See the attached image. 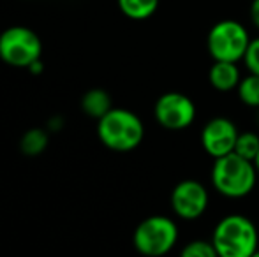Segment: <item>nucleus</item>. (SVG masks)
I'll list each match as a JSON object with an SVG mask.
<instances>
[{"label":"nucleus","mask_w":259,"mask_h":257,"mask_svg":"<svg viewBox=\"0 0 259 257\" xmlns=\"http://www.w3.org/2000/svg\"><path fill=\"white\" fill-rule=\"evenodd\" d=\"M257 175L252 161L231 151L224 157L215 159L211 166V185L224 197L240 199L254 190Z\"/></svg>","instance_id":"1"},{"label":"nucleus","mask_w":259,"mask_h":257,"mask_svg":"<svg viewBox=\"0 0 259 257\" xmlns=\"http://www.w3.org/2000/svg\"><path fill=\"white\" fill-rule=\"evenodd\" d=\"M211 243L221 257H252L259 247V233L252 220L233 213L217 222Z\"/></svg>","instance_id":"2"},{"label":"nucleus","mask_w":259,"mask_h":257,"mask_svg":"<svg viewBox=\"0 0 259 257\" xmlns=\"http://www.w3.org/2000/svg\"><path fill=\"white\" fill-rule=\"evenodd\" d=\"M97 136L113 151H131L141 144L145 125L136 113L122 108H111L97 120Z\"/></svg>","instance_id":"3"},{"label":"nucleus","mask_w":259,"mask_h":257,"mask_svg":"<svg viewBox=\"0 0 259 257\" xmlns=\"http://www.w3.org/2000/svg\"><path fill=\"white\" fill-rule=\"evenodd\" d=\"M178 241V226L166 215H152L141 220L134 229L133 243L140 254L160 257L173 250Z\"/></svg>","instance_id":"4"},{"label":"nucleus","mask_w":259,"mask_h":257,"mask_svg":"<svg viewBox=\"0 0 259 257\" xmlns=\"http://www.w3.org/2000/svg\"><path fill=\"white\" fill-rule=\"evenodd\" d=\"M249 42V32L240 21L221 20L208 32L206 48L213 60L240 62L243 60Z\"/></svg>","instance_id":"5"},{"label":"nucleus","mask_w":259,"mask_h":257,"mask_svg":"<svg viewBox=\"0 0 259 257\" xmlns=\"http://www.w3.org/2000/svg\"><path fill=\"white\" fill-rule=\"evenodd\" d=\"M42 42L27 27H11L0 34V60L13 67H30L41 60Z\"/></svg>","instance_id":"6"},{"label":"nucleus","mask_w":259,"mask_h":257,"mask_svg":"<svg viewBox=\"0 0 259 257\" xmlns=\"http://www.w3.org/2000/svg\"><path fill=\"white\" fill-rule=\"evenodd\" d=\"M154 117L160 127L167 130H184L196 120V104L191 97L180 92H166L155 100Z\"/></svg>","instance_id":"7"},{"label":"nucleus","mask_w":259,"mask_h":257,"mask_svg":"<svg viewBox=\"0 0 259 257\" xmlns=\"http://www.w3.org/2000/svg\"><path fill=\"white\" fill-rule=\"evenodd\" d=\"M208 190L198 180H184L171 192V208L182 220H198L208 208Z\"/></svg>","instance_id":"8"},{"label":"nucleus","mask_w":259,"mask_h":257,"mask_svg":"<svg viewBox=\"0 0 259 257\" xmlns=\"http://www.w3.org/2000/svg\"><path fill=\"white\" fill-rule=\"evenodd\" d=\"M238 129L229 118L215 117L208 120L201 130V146L210 157L219 159L235 151Z\"/></svg>","instance_id":"9"},{"label":"nucleus","mask_w":259,"mask_h":257,"mask_svg":"<svg viewBox=\"0 0 259 257\" xmlns=\"http://www.w3.org/2000/svg\"><path fill=\"white\" fill-rule=\"evenodd\" d=\"M238 62H226V60H215L208 71V81L211 88L217 92H231L236 90L242 81Z\"/></svg>","instance_id":"10"},{"label":"nucleus","mask_w":259,"mask_h":257,"mask_svg":"<svg viewBox=\"0 0 259 257\" xmlns=\"http://www.w3.org/2000/svg\"><path fill=\"white\" fill-rule=\"evenodd\" d=\"M81 110L85 111L87 117L99 120L111 110V97L103 88H92L83 95Z\"/></svg>","instance_id":"11"},{"label":"nucleus","mask_w":259,"mask_h":257,"mask_svg":"<svg viewBox=\"0 0 259 257\" xmlns=\"http://www.w3.org/2000/svg\"><path fill=\"white\" fill-rule=\"evenodd\" d=\"M159 2L160 0H116L123 16L134 21H143L154 16L159 9Z\"/></svg>","instance_id":"12"},{"label":"nucleus","mask_w":259,"mask_h":257,"mask_svg":"<svg viewBox=\"0 0 259 257\" xmlns=\"http://www.w3.org/2000/svg\"><path fill=\"white\" fill-rule=\"evenodd\" d=\"M48 146V134L45 132L42 129H30L23 134L20 141V148L25 155H39L46 150Z\"/></svg>","instance_id":"13"},{"label":"nucleus","mask_w":259,"mask_h":257,"mask_svg":"<svg viewBox=\"0 0 259 257\" xmlns=\"http://www.w3.org/2000/svg\"><path fill=\"white\" fill-rule=\"evenodd\" d=\"M238 99L249 108H259V74H252L242 78L238 88Z\"/></svg>","instance_id":"14"},{"label":"nucleus","mask_w":259,"mask_h":257,"mask_svg":"<svg viewBox=\"0 0 259 257\" xmlns=\"http://www.w3.org/2000/svg\"><path fill=\"white\" fill-rule=\"evenodd\" d=\"M235 151L254 162L259 151V136L256 132H240L238 137H236Z\"/></svg>","instance_id":"15"},{"label":"nucleus","mask_w":259,"mask_h":257,"mask_svg":"<svg viewBox=\"0 0 259 257\" xmlns=\"http://www.w3.org/2000/svg\"><path fill=\"white\" fill-rule=\"evenodd\" d=\"M215 255H217V250H215L213 243L206 240L189 241L182 248V257H215Z\"/></svg>","instance_id":"16"},{"label":"nucleus","mask_w":259,"mask_h":257,"mask_svg":"<svg viewBox=\"0 0 259 257\" xmlns=\"http://www.w3.org/2000/svg\"><path fill=\"white\" fill-rule=\"evenodd\" d=\"M243 64L249 72L259 74V37L250 39L245 55H243Z\"/></svg>","instance_id":"17"},{"label":"nucleus","mask_w":259,"mask_h":257,"mask_svg":"<svg viewBox=\"0 0 259 257\" xmlns=\"http://www.w3.org/2000/svg\"><path fill=\"white\" fill-rule=\"evenodd\" d=\"M250 21L256 28H259V0H252L250 4Z\"/></svg>","instance_id":"18"},{"label":"nucleus","mask_w":259,"mask_h":257,"mask_svg":"<svg viewBox=\"0 0 259 257\" xmlns=\"http://www.w3.org/2000/svg\"><path fill=\"white\" fill-rule=\"evenodd\" d=\"M254 166H256V169H257V173H259V151H257L256 159H254Z\"/></svg>","instance_id":"19"},{"label":"nucleus","mask_w":259,"mask_h":257,"mask_svg":"<svg viewBox=\"0 0 259 257\" xmlns=\"http://www.w3.org/2000/svg\"><path fill=\"white\" fill-rule=\"evenodd\" d=\"M257 110H259V108H257ZM257 122H259V111H257Z\"/></svg>","instance_id":"20"}]
</instances>
